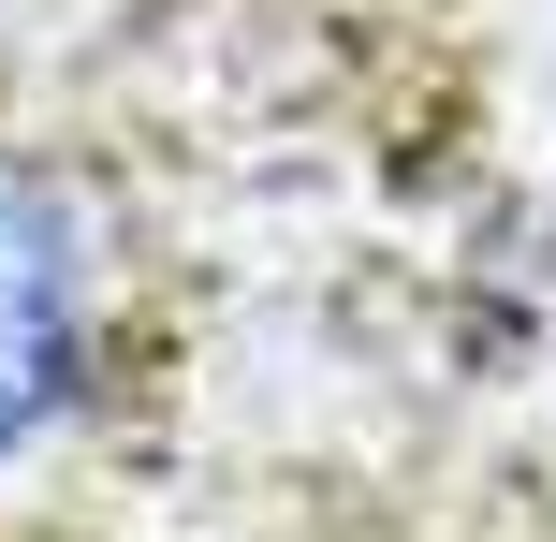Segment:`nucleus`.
Instances as JSON below:
<instances>
[{"label":"nucleus","mask_w":556,"mask_h":542,"mask_svg":"<svg viewBox=\"0 0 556 542\" xmlns=\"http://www.w3.org/2000/svg\"><path fill=\"white\" fill-rule=\"evenodd\" d=\"M103 396V235L45 162L0 147V455H45Z\"/></svg>","instance_id":"1"}]
</instances>
